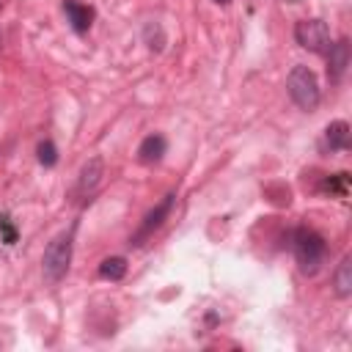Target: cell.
Returning a JSON list of instances; mask_svg holds the SVG:
<instances>
[{
	"instance_id": "cell-1",
	"label": "cell",
	"mask_w": 352,
	"mask_h": 352,
	"mask_svg": "<svg viewBox=\"0 0 352 352\" xmlns=\"http://www.w3.org/2000/svg\"><path fill=\"white\" fill-rule=\"evenodd\" d=\"M286 91H289L292 102H294L300 110L311 113V110L319 107V99H322L319 80H316V74H314L308 66H302V63L292 66V72H289V77H286Z\"/></svg>"
},
{
	"instance_id": "cell-2",
	"label": "cell",
	"mask_w": 352,
	"mask_h": 352,
	"mask_svg": "<svg viewBox=\"0 0 352 352\" xmlns=\"http://www.w3.org/2000/svg\"><path fill=\"white\" fill-rule=\"evenodd\" d=\"M324 253H327V245L316 231L300 228L294 234V258L302 275H316L324 264Z\"/></svg>"
},
{
	"instance_id": "cell-3",
	"label": "cell",
	"mask_w": 352,
	"mask_h": 352,
	"mask_svg": "<svg viewBox=\"0 0 352 352\" xmlns=\"http://www.w3.org/2000/svg\"><path fill=\"white\" fill-rule=\"evenodd\" d=\"M72 264V231H60L41 256V272L50 283H58L66 278Z\"/></svg>"
},
{
	"instance_id": "cell-4",
	"label": "cell",
	"mask_w": 352,
	"mask_h": 352,
	"mask_svg": "<svg viewBox=\"0 0 352 352\" xmlns=\"http://www.w3.org/2000/svg\"><path fill=\"white\" fill-rule=\"evenodd\" d=\"M294 38L302 50L308 52H316V55H324L333 44L330 38V28L322 22V19H300L294 25Z\"/></svg>"
},
{
	"instance_id": "cell-5",
	"label": "cell",
	"mask_w": 352,
	"mask_h": 352,
	"mask_svg": "<svg viewBox=\"0 0 352 352\" xmlns=\"http://www.w3.org/2000/svg\"><path fill=\"white\" fill-rule=\"evenodd\" d=\"M173 204H176V195H173V192H168V195H165V198H162V201H160V204H157V206L143 217V223H140V228L132 234L129 245H135V248H138V245H143V242H146V239H148V236H151V234L165 223V217L170 214Z\"/></svg>"
},
{
	"instance_id": "cell-6",
	"label": "cell",
	"mask_w": 352,
	"mask_h": 352,
	"mask_svg": "<svg viewBox=\"0 0 352 352\" xmlns=\"http://www.w3.org/2000/svg\"><path fill=\"white\" fill-rule=\"evenodd\" d=\"M324 55H327V77H330V82H338L349 69V58H352L349 55V41L341 38V41L330 44V50Z\"/></svg>"
},
{
	"instance_id": "cell-7",
	"label": "cell",
	"mask_w": 352,
	"mask_h": 352,
	"mask_svg": "<svg viewBox=\"0 0 352 352\" xmlns=\"http://www.w3.org/2000/svg\"><path fill=\"white\" fill-rule=\"evenodd\" d=\"M102 176H104V162H102V157H91V160L80 168V176H77V192H80V195H91V192L99 187Z\"/></svg>"
},
{
	"instance_id": "cell-8",
	"label": "cell",
	"mask_w": 352,
	"mask_h": 352,
	"mask_svg": "<svg viewBox=\"0 0 352 352\" xmlns=\"http://www.w3.org/2000/svg\"><path fill=\"white\" fill-rule=\"evenodd\" d=\"M63 11L69 16V25L77 30V33H88L91 22H94V8L91 6H82L77 0H63Z\"/></svg>"
},
{
	"instance_id": "cell-9",
	"label": "cell",
	"mask_w": 352,
	"mask_h": 352,
	"mask_svg": "<svg viewBox=\"0 0 352 352\" xmlns=\"http://www.w3.org/2000/svg\"><path fill=\"white\" fill-rule=\"evenodd\" d=\"M165 148H168V140H165L162 135H148V138L140 143V148H138V160H140L143 165L160 162L162 154H165Z\"/></svg>"
},
{
	"instance_id": "cell-10",
	"label": "cell",
	"mask_w": 352,
	"mask_h": 352,
	"mask_svg": "<svg viewBox=\"0 0 352 352\" xmlns=\"http://www.w3.org/2000/svg\"><path fill=\"white\" fill-rule=\"evenodd\" d=\"M349 124L346 121H333V124H327V129H324V143L330 146V151H344V148H349Z\"/></svg>"
},
{
	"instance_id": "cell-11",
	"label": "cell",
	"mask_w": 352,
	"mask_h": 352,
	"mask_svg": "<svg viewBox=\"0 0 352 352\" xmlns=\"http://www.w3.org/2000/svg\"><path fill=\"white\" fill-rule=\"evenodd\" d=\"M333 286H336V294L338 297H349L352 294V258L344 256L341 264L336 267L333 272Z\"/></svg>"
},
{
	"instance_id": "cell-12",
	"label": "cell",
	"mask_w": 352,
	"mask_h": 352,
	"mask_svg": "<svg viewBox=\"0 0 352 352\" xmlns=\"http://www.w3.org/2000/svg\"><path fill=\"white\" fill-rule=\"evenodd\" d=\"M99 275L107 280H121L126 275V258L124 256H110L99 264Z\"/></svg>"
},
{
	"instance_id": "cell-13",
	"label": "cell",
	"mask_w": 352,
	"mask_h": 352,
	"mask_svg": "<svg viewBox=\"0 0 352 352\" xmlns=\"http://www.w3.org/2000/svg\"><path fill=\"white\" fill-rule=\"evenodd\" d=\"M36 151H38V162H41V165L52 168V165L58 162V148H55V143H52V140H41Z\"/></svg>"
},
{
	"instance_id": "cell-14",
	"label": "cell",
	"mask_w": 352,
	"mask_h": 352,
	"mask_svg": "<svg viewBox=\"0 0 352 352\" xmlns=\"http://www.w3.org/2000/svg\"><path fill=\"white\" fill-rule=\"evenodd\" d=\"M0 236H3L6 245H14V242H16V228L11 226L8 214H0Z\"/></svg>"
},
{
	"instance_id": "cell-15",
	"label": "cell",
	"mask_w": 352,
	"mask_h": 352,
	"mask_svg": "<svg viewBox=\"0 0 352 352\" xmlns=\"http://www.w3.org/2000/svg\"><path fill=\"white\" fill-rule=\"evenodd\" d=\"M214 3H220V6H228V3H231V0H214Z\"/></svg>"
},
{
	"instance_id": "cell-16",
	"label": "cell",
	"mask_w": 352,
	"mask_h": 352,
	"mask_svg": "<svg viewBox=\"0 0 352 352\" xmlns=\"http://www.w3.org/2000/svg\"><path fill=\"white\" fill-rule=\"evenodd\" d=\"M0 41H3V36H0Z\"/></svg>"
}]
</instances>
